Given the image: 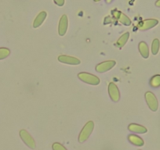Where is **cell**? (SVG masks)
<instances>
[{"label": "cell", "mask_w": 160, "mask_h": 150, "mask_svg": "<svg viewBox=\"0 0 160 150\" xmlns=\"http://www.w3.org/2000/svg\"><path fill=\"white\" fill-rule=\"evenodd\" d=\"M93 128H94V123L93 121L87 122L78 135V142L80 143L85 142L90 138V134L93 132Z\"/></svg>", "instance_id": "6da1fadb"}, {"label": "cell", "mask_w": 160, "mask_h": 150, "mask_svg": "<svg viewBox=\"0 0 160 150\" xmlns=\"http://www.w3.org/2000/svg\"><path fill=\"white\" fill-rule=\"evenodd\" d=\"M78 77L82 82L91 85H98L101 82L99 77H98L95 75L91 74V73H86V72H82V73H78Z\"/></svg>", "instance_id": "7a4b0ae2"}, {"label": "cell", "mask_w": 160, "mask_h": 150, "mask_svg": "<svg viewBox=\"0 0 160 150\" xmlns=\"http://www.w3.org/2000/svg\"><path fill=\"white\" fill-rule=\"evenodd\" d=\"M20 137H21L23 142H24L28 147H29V148H32V149H34V148H35V140H34V138L32 137V135H31L26 130H21V131H20Z\"/></svg>", "instance_id": "3957f363"}, {"label": "cell", "mask_w": 160, "mask_h": 150, "mask_svg": "<svg viewBox=\"0 0 160 150\" xmlns=\"http://www.w3.org/2000/svg\"><path fill=\"white\" fill-rule=\"evenodd\" d=\"M145 99L150 110L154 112L157 111L158 108V102L157 98L152 91H147L145 93Z\"/></svg>", "instance_id": "277c9868"}, {"label": "cell", "mask_w": 160, "mask_h": 150, "mask_svg": "<svg viewBox=\"0 0 160 150\" xmlns=\"http://www.w3.org/2000/svg\"><path fill=\"white\" fill-rule=\"evenodd\" d=\"M158 21L156 19H149L140 22L138 25V30H147L152 27H155L158 24Z\"/></svg>", "instance_id": "5b68a950"}, {"label": "cell", "mask_w": 160, "mask_h": 150, "mask_svg": "<svg viewBox=\"0 0 160 150\" xmlns=\"http://www.w3.org/2000/svg\"><path fill=\"white\" fill-rule=\"evenodd\" d=\"M108 94L113 102H118L120 99V93L118 87L115 83L111 82L108 85Z\"/></svg>", "instance_id": "8992f818"}, {"label": "cell", "mask_w": 160, "mask_h": 150, "mask_svg": "<svg viewBox=\"0 0 160 150\" xmlns=\"http://www.w3.org/2000/svg\"><path fill=\"white\" fill-rule=\"evenodd\" d=\"M115 63H116L114 60L104 61V62L101 63L97 66L96 71L98 72V73H104V72L108 71V70H110L111 69L115 67Z\"/></svg>", "instance_id": "52a82bcc"}, {"label": "cell", "mask_w": 160, "mask_h": 150, "mask_svg": "<svg viewBox=\"0 0 160 150\" xmlns=\"http://www.w3.org/2000/svg\"><path fill=\"white\" fill-rule=\"evenodd\" d=\"M112 15H113L114 17L116 20H118L121 24H122L123 25L126 26H130L131 24V21H130V18L127 16H126L125 14H123L122 13H121L120 11L118 10H113L112 11Z\"/></svg>", "instance_id": "ba28073f"}, {"label": "cell", "mask_w": 160, "mask_h": 150, "mask_svg": "<svg viewBox=\"0 0 160 150\" xmlns=\"http://www.w3.org/2000/svg\"><path fill=\"white\" fill-rule=\"evenodd\" d=\"M58 60L61 63L64 64H69V65H78L81 63V61L78 58L73 57V56H66V55H61L58 57Z\"/></svg>", "instance_id": "9c48e42d"}, {"label": "cell", "mask_w": 160, "mask_h": 150, "mask_svg": "<svg viewBox=\"0 0 160 150\" xmlns=\"http://www.w3.org/2000/svg\"><path fill=\"white\" fill-rule=\"evenodd\" d=\"M68 27V19L66 15H63L61 16L59 22V27H58V33L61 36H64L66 34Z\"/></svg>", "instance_id": "30bf717a"}, {"label": "cell", "mask_w": 160, "mask_h": 150, "mask_svg": "<svg viewBox=\"0 0 160 150\" xmlns=\"http://www.w3.org/2000/svg\"><path fill=\"white\" fill-rule=\"evenodd\" d=\"M129 131L137 134H145L148 131L147 128L142 125L137 124H130L128 126Z\"/></svg>", "instance_id": "8fae6325"}, {"label": "cell", "mask_w": 160, "mask_h": 150, "mask_svg": "<svg viewBox=\"0 0 160 150\" xmlns=\"http://www.w3.org/2000/svg\"><path fill=\"white\" fill-rule=\"evenodd\" d=\"M47 13H46L45 11H42L38 13V15L36 16L35 21H34V23H33L34 28H37V27L41 26V24L44 22V21H45L46 18H47Z\"/></svg>", "instance_id": "7c38bea8"}, {"label": "cell", "mask_w": 160, "mask_h": 150, "mask_svg": "<svg viewBox=\"0 0 160 150\" xmlns=\"http://www.w3.org/2000/svg\"><path fill=\"white\" fill-rule=\"evenodd\" d=\"M128 140L130 143L136 146H143L144 145V140L136 134H130L128 136Z\"/></svg>", "instance_id": "4fadbf2b"}, {"label": "cell", "mask_w": 160, "mask_h": 150, "mask_svg": "<svg viewBox=\"0 0 160 150\" xmlns=\"http://www.w3.org/2000/svg\"><path fill=\"white\" fill-rule=\"evenodd\" d=\"M138 48H139L140 53L144 59H147L149 57V49L145 42H140Z\"/></svg>", "instance_id": "5bb4252c"}, {"label": "cell", "mask_w": 160, "mask_h": 150, "mask_svg": "<svg viewBox=\"0 0 160 150\" xmlns=\"http://www.w3.org/2000/svg\"><path fill=\"white\" fill-rule=\"evenodd\" d=\"M129 38H130V33H129V32H127V33L123 34L122 36L120 37L119 39L117 41V43H116L117 46L120 47V48L123 47L124 45L127 44V41L129 40Z\"/></svg>", "instance_id": "9a60e30c"}, {"label": "cell", "mask_w": 160, "mask_h": 150, "mask_svg": "<svg viewBox=\"0 0 160 150\" xmlns=\"http://www.w3.org/2000/svg\"><path fill=\"white\" fill-rule=\"evenodd\" d=\"M150 85L153 88H158L160 86V75L157 74L153 76L150 80Z\"/></svg>", "instance_id": "2e32d148"}, {"label": "cell", "mask_w": 160, "mask_h": 150, "mask_svg": "<svg viewBox=\"0 0 160 150\" xmlns=\"http://www.w3.org/2000/svg\"><path fill=\"white\" fill-rule=\"evenodd\" d=\"M160 47V42L158 39H154L152 44V53L153 55H156L158 53Z\"/></svg>", "instance_id": "e0dca14e"}, {"label": "cell", "mask_w": 160, "mask_h": 150, "mask_svg": "<svg viewBox=\"0 0 160 150\" xmlns=\"http://www.w3.org/2000/svg\"><path fill=\"white\" fill-rule=\"evenodd\" d=\"M10 54V50L7 48H0V60L8 57Z\"/></svg>", "instance_id": "ac0fdd59"}, {"label": "cell", "mask_w": 160, "mask_h": 150, "mask_svg": "<svg viewBox=\"0 0 160 150\" xmlns=\"http://www.w3.org/2000/svg\"><path fill=\"white\" fill-rule=\"evenodd\" d=\"M53 150H67V148L64 146L63 145H61L59 142H55L53 144V146H52Z\"/></svg>", "instance_id": "d6986e66"}, {"label": "cell", "mask_w": 160, "mask_h": 150, "mask_svg": "<svg viewBox=\"0 0 160 150\" xmlns=\"http://www.w3.org/2000/svg\"><path fill=\"white\" fill-rule=\"evenodd\" d=\"M53 2L55 4L58 6V7H63L64 4V0H53Z\"/></svg>", "instance_id": "ffe728a7"}, {"label": "cell", "mask_w": 160, "mask_h": 150, "mask_svg": "<svg viewBox=\"0 0 160 150\" xmlns=\"http://www.w3.org/2000/svg\"><path fill=\"white\" fill-rule=\"evenodd\" d=\"M155 5H156V7H160V0H158V1L155 2Z\"/></svg>", "instance_id": "44dd1931"}, {"label": "cell", "mask_w": 160, "mask_h": 150, "mask_svg": "<svg viewBox=\"0 0 160 150\" xmlns=\"http://www.w3.org/2000/svg\"><path fill=\"white\" fill-rule=\"evenodd\" d=\"M112 1H113V0H106V2H107V3H111Z\"/></svg>", "instance_id": "7402d4cb"}, {"label": "cell", "mask_w": 160, "mask_h": 150, "mask_svg": "<svg viewBox=\"0 0 160 150\" xmlns=\"http://www.w3.org/2000/svg\"><path fill=\"white\" fill-rule=\"evenodd\" d=\"M95 2H99V1H101V0H94Z\"/></svg>", "instance_id": "603a6c76"}]
</instances>
